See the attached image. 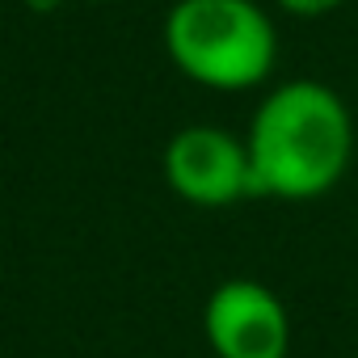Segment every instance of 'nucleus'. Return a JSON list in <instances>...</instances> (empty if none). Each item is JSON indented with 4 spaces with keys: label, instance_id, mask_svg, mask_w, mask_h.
Returning <instances> with one entry per match:
<instances>
[{
    "label": "nucleus",
    "instance_id": "5",
    "mask_svg": "<svg viewBox=\"0 0 358 358\" xmlns=\"http://www.w3.org/2000/svg\"><path fill=\"white\" fill-rule=\"evenodd\" d=\"M274 5L287 13V17H299V22H316V17H329L337 13L345 0H274Z\"/></svg>",
    "mask_w": 358,
    "mask_h": 358
},
{
    "label": "nucleus",
    "instance_id": "6",
    "mask_svg": "<svg viewBox=\"0 0 358 358\" xmlns=\"http://www.w3.org/2000/svg\"><path fill=\"white\" fill-rule=\"evenodd\" d=\"M22 5H26V9H34V13H47V9H55V5H59V0H22Z\"/></svg>",
    "mask_w": 358,
    "mask_h": 358
},
{
    "label": "nucleus",
    "instance_id": "4",
    "mask_svg": "<svg viewBox=\"0 0 358 358\" xmlns=\"http://www.w3.org/2000/svg\"><path fill=\"white\" fill-rule=\"evenodd\" d=\"M203 337L215 358H291V312L257 278H224L203 303Z\"/></svg>",
    "mask_w": 358,
    "mask_h": 358
},
{
    "label": "nucleus",
    "instance_id": "3",
    "mask_svg": "<svg viewBox=\"0 0 358 358\" xmlns=\"http://www.w3.org/2000/svg\"><path fill=\"white\" fill-rule=\"evenodd\" d=\"M160 173L177 199L203 211L253 199V169L245 139L211 122H190L173 131L160 156Z\"/></svg>",
    "mask_w": 358,
    "mask_h": 358
},
{
    "label": "nucleus",
    "instance_id": "1",
    "mask_svg": "<svg viewBox=\"0 0 358 358\" xmlns=\"http://www.w3.org/2000/svg\"><path fill=\"white\" fill-rule=\"evenodd\" d=\"M253 199L312 203L341 186L354 160V114L345 97L312 76L278 80L262 93L249 131Z\"/></svg>",
    "mask_w": 358,
    "mask_h": 358
},
{
    "label": "nucleus",
    "instance_id": "7",
    "mask_svg": "<svg viewBox=\"0 0 358 358\" xmlns=\"http://www.w3.org/2000/svg\"><path fill=\"white\" fill-rule=\"evenodd\" d=\"M97 5H122V0H97Z\"/></svg>",
    "mask_w": 358,
    "mask_h": 358
},
{
    "label": "nucleus",
    "instance_id": "2",
    "mask_svg": "<svg viewBox=\"0 0 358 358\" xmlns=\"http://www.w3.org/2000/svg\"><path fill=\"white\" fill-rule=\"evenodd\" d=\"M160 43L177 72L211 93L262 89L278 68V26L257 0H173Z\"/></svg>",
    "mask_w": 358,
    "mask_h": 358
}]
</instances>
